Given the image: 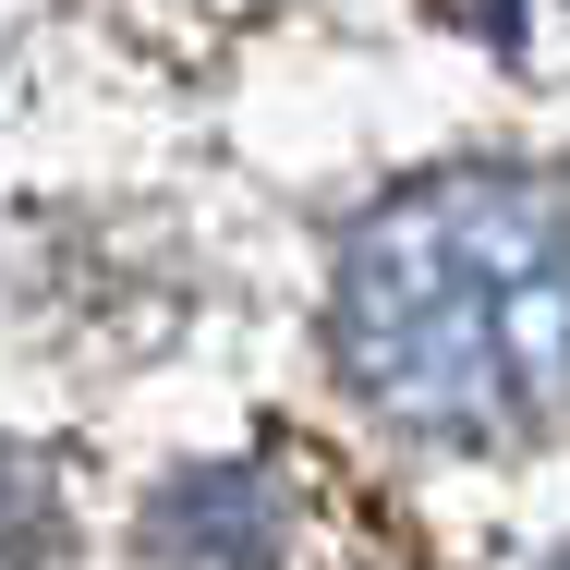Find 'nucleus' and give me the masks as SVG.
<instances>
[{"label": "nucleus", "mask_w": 570, "mask_h": 570, "mask_svg": "<svg viewBox=\"0 0 570 570\" xmlns=\"http://www.w3.org/2000/svg\"><path fill=\"white\" fill-rule=\"evenodd\" d=\"M352 376L425 438H534L570 413V207L450 183L352 243Z\"/></svg>", "instance_id": "obj_1"}]
</instances>
